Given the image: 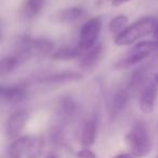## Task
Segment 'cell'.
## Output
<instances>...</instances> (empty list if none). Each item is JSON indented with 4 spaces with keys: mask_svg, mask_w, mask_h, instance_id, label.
<instances>
[{
    "mask_svg": "<svg viewBox=\"0 0 158 158\" xmlns=\"http://www.w3.org/2000/svg\"><path fill=\"white\" fill-rule=\"evenodd\" d=\"M125 144L133 158H144L151 154L153 142L146 125L136 121L125 135Z\"/></svg>",
    "mask_w": 158,
    "mask_h": 158,
    "instance_id": "cell-1",
    "label": "cell"
},
{
    "mask_svg": "<svg viewBox=\"0 0 158 158\" xmlns=\"http://www.w3.org/2000/svg\"><path fill=\"white\" fill-rule=\"evenodd\" d=\"M156 20L152 16H145L136 22L128 25L127 28L117 35L114 42L117 46H129L140 40L141 38L154 33L156 28Z\"/></svg>",
    "mask_w": 158,
    "mask_h": 158,
    "instance_id": "cell-2",
    "label": "cell"
},
{
    "mask_svg": "<svg viewBox=\"0 0 158 158\" xmlns=\"http://www.w3.org/2000/svg\"><path fill=\"white\" fill-rule=\"evenodd\" d=\"M102 23L99 18H92L88 20L80 29L79 34V49L84 52L88 49L92 48L98 42L100 31H101Z\"/></svg>",
    "mask_w": 158,
    "mask_h": 158,
    "instance_id": "cell-3",
    "label": "cell"
},
{
    "mask_svg": "<svg viewBox=\"0 0 158 158\" xmlns=\"http://www.w3.org/2000/svg\"><path fill=\"white\" fill-rule=\"evenodd\" d=\"M24 51L28 57H44L52 53L54 50V42L47 38L24 37Z\"/></svg>",
    "mask_w": 158,
    "mask_h": 158,
    "instance_id": "cell-4",
    "label": "cell"
},
{
    "mask_svg": "<svg viewBox=\"0 0 158 158\" xmlns=\"http://www.w3.org/2000/svg\"><path fill=\"white\" fill-rule=\"evenodd\" d=\"M29 119V114L26 110H19L8 118L6 123V133L9 139L20 138L21 133L24 130L27 121Z\"/></svg>",
    "mask_w": 158,
    "mask_h": 158,
    "instance_id": "cell-5",
    "label": "cell"
},
{
    "mask_svg": "<svg viewBox=\"0 0 158 158\" xmlns=\"http://www.w3.org/2000/svg\"><path fill=\"white\" fill-rule=\"evenodd\" d=\"M98 127H99V120L97 115H93L85 121L81 129V134H80V143L82 147L89 148L94 144L97 140Z\"/></svg>",
    "mask_w": 158,
    "mask_h": 158,
    "instance_id": "cell-6",
    "label": "cell"
},
{
    "mask_svg": "<svg viewBox=\"0 0 158 158\" xmlns=\"http://www.w3.org/2000/svg\"><path fill=\"white\" fill-rule=\"evenodd\" d=\"M85 10L82 8L72 7L67 9H63L61 11H57L53 15H51V21L57 24H70L79 21L85 15Z\"/></svg>",
    "mask_w": 158,
    "mask_h": 158,
    "instance_id": "cell-7",
    "label": "cell"
},
{
    "mask_svg": "<svg viewBox=\"0 0 158 158\" xmlns=\"http://www.w3.org/2000/svg\"><path fill=\"white\" fill-rule=\"evenodd\" d=\"M156 97H157V86L156 82H152L145 87L141 93L140 102H139L141 112L144 114H152L155 108Z\"/></svg>",
    "mask_w": 158,
    "mask_h": 158,
    "instance_id": "cell-8",
    "label": "cell"
},
{
    "mask_svg": "<svg viewBox=\"0 0 158 158\" xmlns=\"http://www.w3.org/2000/svg\"><path fill=\"white\" fill-rule=\"evenodd\" d=\"M84 78V75L81 73L77 72H62L57 74H53L50 76H46L39 80L42 84L48 85H65L70 82L80 81Z\"/></svg>",
    "mask_w": 158,
    "mask_h": 158,
    "instance_id": "cell-9",
    "label": "cell"
},
{
    "mask_svg": "<svg viewBox=\"0 0 158 158\" xmlns=\"http://www.w3.org/2000/svg\"><path fill=\"white\" fill-rule=\"evenodd\" d=\"M1 100L8 104H15L24 101L27 95V90L24 86L16 85L12 87H2L1 88Z\"/></svg>",
    "mask_w": 158,
    "mask_h": 158,
    "instance_id": "cell-10",
    "label": "cell"
},
{
    "mask_svg": "<svg viewBox=\"0 0 158 158\" xmlns=\"http://www.w3.org/2000/svg\"><path fill=\"white\" fill-rule=\"evenodd\" d=\"M102 54V44L101 42H97L92 48L88 49V50L84 51L81 55L79 56V65L80 67L88 69L91 68L98 63Z\"/></svg>",
    "mask_w": 158,
    "mask_h": 158,
    "instance_id": "cell-11",
    "label": "cell"
},
{
    "mask_svg": "<svg viewBox=\"0 0 158 158\" xmlns=\"http://www.w3.org/2000/svg\"><path fill=\"white\" fill-rule=\"evenodd\" d=\"M128 101H129V90L128 88L119 89L114 97L112 98L110 103V114L112 117H116L123 110Z\"/></svg>",
    "mask_w": 158,
    "mask_h": 158,
    "instance_id": "cell-12",
    "label": "cell"
},
{
    "mask_svg": "<svg viewBox=\"0 0 158 158\" xmlns=\"http://www.w3.org/2000/svg\"><path fill=\"white\" fill-rule=\"evenodd\" d=\"M151 54L148 53L142 52V51L138 50L133 47V48L130 50V52L126 55L123 59L119 60L116 64H115V69H126V68H129L131 66L136 65L138 63H140L141 61L145 60L146 57H148Z\"/></svg>",
    "mask_w": 158,
    "mask_h": 158,
    "instance_id": "cell-13",
    "label": "cell"
},
{
    "mask_svg": "<svg viewBox=\"0 0 158 158\" xmlns=\"http://www.w3.org/2000/svg\"><path fill=\"white\" fill-rule=\"evenodd\" d=\"M82 51L79 49V47H68L64 46L57 49L56 51L51 54V59L54 61H72L75 59H79V56L81 55Z\"/></svg>",
    "mask_w": 158,
    "mask_h": 158,
    "instance_id": "cell-14",
    "label": "cell"
},
{
    "mask_svg": "<svg viewBox=\"0 0 158 158\" xmlns=\"http://www.w3.org/2000/svg\"><path fill=\"white\" fill-rule=\"evenodd\" d=\"M46 0H26L22 7V16L26 20L37 16L44 7Z\"/></svg>",
    "mask_w": 158,
    "mask_h": 158,
    "instance_id": "cell-15",
    "label": "cell"
},
{
    "mask_svg": "<svg viewBox=\"0 0 158 158\" xmlns=\"http://www.w3.org/2000/svg\"><path fill=\"white\" fill-rule=\"evenodd\" d=\"M44 148V140L42 136H31V141L27 146L25 157L39 158Z\"/></svg>",
    "mask_w": 158,
    "mask_h": 158,
    "instance_id": "cell-16",
    "label": "cell"
},
{
    "mask_svg": "<svg viewBox=\"0 0 158 158\" xmlns=\"http://www.w3.org/2000/svg\"><path fill=\"white\" fill-rule=\"evenodd\" d=\"M76 110V104L73 101L72 98L64 97L60 100L59 106H57V113L64 119H68L74 115Z\"/></svg>",
    "mask_w": 158,
    "mask_h": 158,
    "instance_id": "cell-17",
    "label": "cell"
},
{
    "mask_svg": "<svg viewBox=\"0 0 158 158\" xmlns=\"http://www.w3.org/2000/svg\"><path fill=\"white\" fill-rule=\"evenodd\" d=\"M128 16L120 14V15H117L116 18H114L108 24V31L112 34H116L119 35L121 31H123L128 26Z\"/></svg>",
    "mask_w": 158,
    "mask_h": 158,
    "instance_id": "cell-18",
    "label": "cell"
},
{
    "mask_svg": "<svg viewBox=\"0 0 158 158\" xmlns=\"http://www.w3.org/2000/svg\"><path fill=\"white\" fill-rule=\"evenodd\" d=\"M19 65H20V61L14 55L2 57L1 63H0V74H1V76L11 74Z\"/></svg>",
    "mask_w": 158,
    "mask_h": 158,
    "instance_id": "cell-19",
    "label": "cell"
},
{
    "mask_svg": "<svg viewBox=\"0 0 158 158\" xmlns=\"http://www.w3.org/2000/svg\"><path fill=\"white\" fill-rule=\"evenodd\" d=\"M76 157L77 158H97V154L91 151V149L87 148V147H84L82 149L77 152Z\"/></svg>",
    "mask_w": 158,
    "mask_h": 158,
    "instance_id": "cell-20",
    "label": "cell"
},
{
    "mask_svg": "<svg viewBox=\"0 0 158 158\" xmlns=\"http://www.w3.org/2000/svg\"><path fill=\"white\" fill-rule=\"evenodd\" d=\"M114 0H97L95 1V6L98 8H105L108 5H113Z\"/></svg>",
    "mask_w": 158,
    "mask_h": 158,
    "instance_id": "cell-21",
    "label": "cell"
},
{
    "mask_svg": "<svg viewBox=\"0 0 158 158\" xmlns=\"http://www.w3.org/2000/svg\"><path fill=\"white\" fill-rule=\"evenodd\" d=\"M129 1H132V0H114V2H113V7H119V6H123L125 3L129 2Z\"/></svg>",
    "mask_w": 158,
    "mask_h": 158,
    "instance_id": "cell-22",
    "label": "cell"
},
{
    "mask_svg": "<svg viewBox=\"0 0 158 158\" xmlns=\"http://www.w3.org/2000/svg\"><path fill=\"white\" fill-rule=\"evenodd\" d=\"M113 158H133L130 154H119V155L114 156Z\"/></svg>",
    "mask_w": 158,
    "mask_h": 158,
    "instance_id": "cell-23",
    "label": "cell"
},
{
    "mask_svg": "<svg viewBox=\"0 0 158 158\" xmlns=\"http://www.w3.org/2000/svg\"><path fill=\"white\" fill-rule=\"evenodd\" d=\"M154 38H156V39H158V23H157V25H156V28H155V31H154Z\"/></svg>",
    "mask_w": 158,
    "mask_h": 158,
    "instance_id": "cell-24",
    "label": "cell"
},
{
    "mask_svg": "<svg viewBox=\"0 0 158 158\" xmlns=\"http://www.w3.org/2000/svg\"><path fill=\"white\" fill-rule=\"evenodd\" d=\"M47 158H57V157L55 155H50L49 157H47Z\"/></svg>",
    "mask_w": 158,
    "mask_h": 158,
    "instance_id": "cell-25",
    "label": "cell"
},
{
    "mask_svg": "<svg viewBox=\"0 0 158 158\" xmlns=\"http://www.w3.org/2000/svg\"><path fill=\"white\" fill-rule=\"evenodd\" d=\"M155 158H158V155H157V156H156V157H155Z\"/></svg>",
    "mask_w": 158,
    "mask_h": 158,
    "instance_id": "cell-26",
    "label": "cell"
}]
</instances>
